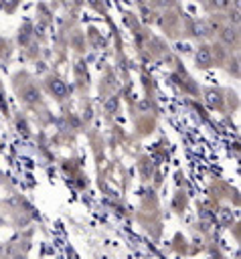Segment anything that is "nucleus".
Here are the masks:
<instances>
[{
  "label": "nucleus",
  "instance_id": "obj_1",
  "mask_svg": "<svg viewBox=\"0 0 241 259\" xmlns=\"http://www.w3.org/2000/svg\"><path fill=\"white\" fill-rule=\"evenodd\" d=\"M219 38H221L223 45L233 47V45H237V40H239V28L233 26V24H225V26L219 30Z\"/></svg>",
  "mask_w": 241,
  "mask_h": 259
},
{
  "label": "nucleus",
  "instance_id": "obj_2",
  "mask_svg": "<svg viewBox=\"0 0 241 259\" xmlns=\"http://www.w3.org/2000/svg\"><path fill=\"white\" fill-rule=\"evenodd\" d=\"M194 61H196V65H198L200 69H209V67L213 65V51H211V47L200 45V47L196 49V53H194Z\"/></svg>",
  "mask_w": 241,
  "mask_h": 259
},
{
  "label": "nucleus",
  "instance_id": "obj_3",
  "mask_svg": "<svg viewBox=\"0 0 241 259\" xmlns=\"http://www.w3.org/2000/svg\"><path fill=\"white\" fill-rule=\"evenodd\" d=\"M47 85H49V91L53 93V97H57V99H65L67 93H69V87H67L65 81L59 79V77H51Z\"/></svg>",
  "mask_w": 241,
  "mask_h": 259
},
{
  "label": "nucleus",
  "instance_id": "obj_4",
  "mask_svg": "<svg viewBox=\"0 0 241 259\" xmlns=\"http://www.w3.org/2000/svg\"><path fill=\"white\" fill-rule=\"evenodd\" d=\"M22 101H24L26 105H36V103L41 101V91H38V87H36V85H26V87L22 89Z\"/></svg>",
  "mask_w": 241,
  "mask_h": 259
},
{
  "label": "nucleus",
  "instance_id": "obj_5",
  "mask_svg": "<svg viewBox=\"0 0 241 259\" xmlns=\"http://www.w3.org/2000/svg\"><path fill=\"white\" fill-rule=\"evenodd\" d=\"M205 103L211 107V109H219L221 105H223V97H221V91H217V89H209V91H205Z\"/></svg>",
  "mask_w": 241,
  "mask_h": 259
},
{
  "label": "nucleus",
  "instance_id": "obj_6",
  "mask_svg": "<svg viewBox=\"0 0 241 259\" xmlns=\"http://www.w3.org/2000/svg\"><path fill=\"white\" fill-rule=\"evenodd\" d=\"M117 107H119V97H117V95L107 97V101L103 103V109H105L107 115H113V113L117 111Z\"/></svg>",
  "mask_w": 241,
  "mask_h": 259
},
{
  "label": "nucleus",
  "instance_id": "obj_7",
  "mask_svg": "<svg viewBox=\"0 0 241 259\" xmlns=\"http://www.w3.org/2000/svg\"><path fill=\"white\" fill-rule=\"evenodd\" d=\"M239 16H241L239 6H233V10H229V22H231L233 26H237V24H239Z\"/></svg>",
  "mask_w": 241,
  "mask_h": 259
},
{
  "label": "nucleus",
  "instance_id": "obj_8",
  "mask_svg": "<svg viewBox=\"0 0 241 259\" xmlns=\"http://www.w3.org/2000/svg\"><path fill=\"white\" fill-rule=\"evenodd\" d=\"M211 6L215 10H225V8L231 6V0H211Z\"/></svg>",
  "mask_w": 241,
  "mask_h": 259
},
{
  "label": "nucleus",
  "instance_id": "obj_9",
  "mask_svg": "<svg viewBox=\"0 0 241 259\" xmlns=\"http://www.w3.org/2000/svg\"><path fill=\"white\" fill-rule=\"evenodd\" d=\"M154 4L158 8H170V6H174V0H154Z\"/></svg>",
  "mask_w": 241,
  "mask_h": 259
},
{
  "label": "nucleus",
  "instance_id": "obj_10",
  "mask_svg": "<svg viewBox=\"0 0 241 259\" xmlns=\"http://www.w3.org/2000/svg\"><path fill=\"white\" fill-rule=\"evenodd\" d=\"M221 217H223L225 223H231V221H233V214L229 212V208H223V210H221Z\"/></svg>",
  "mask_w": 241,
  "mask_h": 259
},
{
  "label": "nucleus",
  "instance_id": "obj_11",
  "mask_svg": "<svg viewBox=\"0 0 241 259\" xmlns=\"http://www.w3.org/2000/svg\"><path fill=\"white\" fill-rule=\"evenodd\" d=\"M18 130H20L22 134H28V127H26V123H24V121H18Z\"/></svg>",
  "mask_w": 241,
  "mask_h": 259
},
{
  "label": "nucleus",
  "instance_id": "obj_12",
  "mask_svg": "<svg viewBox=\"0 0 241 259\" xmlns=\"http://www.w3.org/2000/svg\"><path fill=\"white\" fill-rule=\"evenodd\" d=\"M77 73H79V75H83V73H85V69H83V63H81V61L77 63Z\"/></svg>",
  "mask_w": 241,
  "mask_h": 259
},
{
  "label": "nucleus",
  "instance_id": "obj_13",
  "mask_svg": "<svg viewBox=\"0 0 241 259\" xmlns=\"http://www.w3.org/2000/svg\"><path fill=\"white\" fill-rule=\"evenodd\" d=\"M85 2H87V4H89V6H95V8H97V6H99V0H85Z\"/></svg>",
  "mask_w": 241,
  "mask_h": 259
},
{
  "label": "nucleus",
  "instance_id": "obj_14",
  "mask_svg": "<svg viewBox=\"0 0 241 259\" xmlns=\"http://www.w3.org/2000/svg\"><path fill=\"white\" fill-rule=\"evenodd\" d=\"M148 107H150V103H148V101H142V103H140V109H148Z\"/></svg>",
  "mask_w": 241,
  "mask_h": 259
},
{
  "label": "nucleus",
  "instance_id": "obj_15",
  "mask_svg": "<svg viewBox=\"0 0 241 259\" xmlns=\"http://www.w3.org/2000/svg\"><path fill=\"white\" fill-rule=\"evenodd\" d=\"M12 259H24V255H14Z\"/></svg>",
  "mask_w": 241,
  "mask_h": 259
}]
</instances>
